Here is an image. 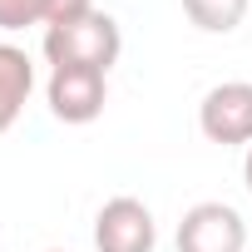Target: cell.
I'll list each match as a JSON object with an SVG mask.
<instances>
[{"label": "cell", "instance_id": "cell-4", "mask_svg": "<svg viewBox=\"0 0 252 252\" xmlns=\"http://www.w3.org/2000/svg\"><path fill=\"white\" fill-rule=\"evenodd\" d=\"M45 99H50V114L60 124H94L104 114V104H109V74L104 69H84V64L50 69Z\"/></svg>", "mask_w": 252, "mask_h": 252}, {"label": "cell", "instance_id": "cell-2", "mask_svg": "<svg viewBox=\"0 0 252 252\" xmlns=\"http://www.w3.org/2000/svg\"><path fill=\"white\" fill-rule=\"evenodd\" d=\"M173 242H178V252H247V247H252L242 213H237L232 203H218V198L193 203V208L183 213Z\"/></svg>", "mask_w": 252, "mask_h": 252}, {"label": "cell", "instance_id": "cell-8", "mask_svg": "<svg viewBox=\"0 0 252 252\" xmlns=\"http://www.w3.org/2000/svg\"><path fill=\"white\" fill-rule=\"evenodd\" d=\"M45 25V0H0V30Z\"/></svg>", "mask_w": 252, "mask_h": 252}, {"label": "cell", "instance_id": "cell-7", "mask_svg": "<svg viewBox=\"0 0 252 252\" xmlns=\"http://www.w3.org/2000/svg\"><path fill=\"white\" fill-rule=\"evenodd\" d=\"M247 5H252V0H183V15L198 30H208V35H232L242 25Z\"/></svg>", "mask_w": 252, "mask_h": 252}, {"label": "cell", "instance_id": "cell-1", "mask_svg": "<svg viewBox=\"0 0 252 252\" xmlns=\"http://www.w3.org/2000/svg\"><path fill=\"white\" fill-rule=\"evenodd\" d=\"M119 50H124V35H119V20L109 10H89L84 20L45 30V60H50V69L84 64V69H104L109 74V64L119 60Z\"/></svg>", "mask_w": 252, "mask_h": 252}, {"label": "cell", "instance_id": "cell-11", "mask_svg": "<svg viewBox=\"0 0 252 252\" xmlns=\"http://www.w3.org/2000/svg\"><path fill=\"white\" fill-rule=\"evenodd\" d=\"M50 252H64V247H50Z\"/></svg>", "mask_w": 252, "mask_h": 252}, {"label": "cell", "instance_id": "cell-5", "mask_svg": "<svg viewBox=\"0 0 252 252\" xmlns=\"http://www.w3.org/2000/svg\"><path fill=\"white\" fill-rule=\"evenodd\" d=\"M158 247V222L149 203L139 198H109L94 218V252H154Z\"/></svg>", "mask_w": 252, "mask_h": 252}, {"label": "cell", "instance_id": "cell-9", "mask_svg": "<svg viewBox=\"0 0 252 252\" xmlns=\"http://www.w3.org/2000/svg\"><path fill=\"white\" fill-rule=\"evenodd\" d=\"M89 10H99L94 0H45V30H50V25H69V20H84Z\"/></svg>", "mask_w": 252, "mask_h": 252}, {"label": "cell", "instance_id": "cell-12", "mask_svg": "<svg viewBox=\"0 0 252 252\" xmlns=\"http://www.w3.org/2000/svg\"><path fill=\"white\" fill-rule=\"evenodd\" d=\"M247 252H252V247H247Z\"/></svg>", "mask_w": 252, "mask_h": 252}, {"label": "cell", "instance_id": "cell-3", "mask_svg": "<svg viewBox=\"0 0 252 252\" xmlns=\"http://www.w3.org/2000/svg\"><path fill=\"white\" fill-rule=\"evenodd\" d=\"M198 129L208 144H222V149L252 144V84L247 79L213 84L198 104Z\"/></svg>", "mask_w": 252, "mask_h": 252}, {"label": "cell", "instance_id": "cell-10", "mask_svg": "<svg viewBox=\"0 0 252 252\" xmlns=\"http://www.w3.org/2000/svg\"><path fill=\"white\" fill-rule=\"evenodd\" d=\"M242 183H247V193H252V144H247V158H242Z\"/></svg>", "mask_w": 252, "mask_h": 252}, {"label": "cell", "instance_id": "cell-6", "mask_svg": "<svg viewBox=\"0 0 252 252\" xmlns=\"http://www.w3.org/2000/svg\"><path fill=\"white\" fill-rule=\"evenodd\" d=\"M30 89H35V64L20 45H5L0 40V134L25 114L30 104Z\"/></svg>", "mask_w": 252, "mask_h": 252}]
</instances>
